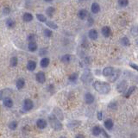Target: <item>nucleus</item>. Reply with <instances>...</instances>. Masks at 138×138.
Segmentation results:
<instances>
[{
	"mask_svg": "<svg viewBox=\"0 0 138 138\" xmlns=\"http://www.w3.org/2000/svg\"><path fill=\"white\" fill-rule=\"evenodd\" d=\"M94 100H95V97L92 93H90V92L85 93V103H86L87 104H93Z\"/></svg>",
	"mask_w": 138,
	"mask_h": 138,
	"instance_id": "7",
	"label": "nucleus"
},
{
	"mask_svg": "<svg viewBox=\"0 0 138 138\" xmlns=\"http://www.w3.org/2000/svg\"><path fill=\"white\" fill-rule=\"evenodd\" d=\"M23 20L24 21V22L26 23H29V22H31V21L33 20V16H32V14L31 13H24L23 14Z\"/></svg>",
	"mask_w": 138,
	"mask_h": 138,
	"instance_id": "21",
	"label": "nucleus"
},
{
	"mask_svg": "<svg viewBox=\"0 0 138 138\" xmlns=\"http://www.w3.org/2000/svg\"><path fill=\"white\" fill-rule=\"evenodd\" d=\"M3 103H4V105L7 107V108H11V107L13 106V100L9 97H5L3 100Z\"/></svg>",
	"mask_w": 138,
	"mask_h": 138,
	"instance_id": "13",
	"label": "nucleus"
},
{
	"mask_svg": "<svg viewBox=\"0 0 138 138\" xmlns=\"http://www.w3.org/2000/svg\"><path fill=\"white\" fill-rule=\"evenodd\" d=\"M47 123L45 119L40 118V119H38L36 121V126H37L38 129H40V130H44L45 128L47 127Z\"/></svg>",
	"mask_w": 138,
	"mask_h": 138,
	"instance_id": "6",
	"label": "nucleus"
},
{
	"mask_svg": "<svg viewBox=\"0 0 138 138\" xmlns=\"http://www.w3.org/2000/svg\"><path fill=\"white\" fill-rule=\"evenodd\" d=\"M119 74H120V70L118 71V73H116V72H114V73H113V74L111 75V76H112V78H111V82H114V81H115L116 78H118V76H119Z\"/></svg>",
	"mask_w": 138,
	"mask_h": 138,
	"instance_id": "37",
	"label": "nucleus"
},
{
	"mask_svg": "<svg viewBox=\"0 0 138 138\" xmlns=\"http://www.w3.org/2000/svg\"><path fill=\"white\" fill-rule=\"evenodd\" d=\"M45 2H47V3H49V2H52L53 0H44Z\"/></svg>",
	"mask_w": 138,
	"mask_h": 138,
	"instance_id": "48",
	"label": "nucleus"
},
{
	"mask_svg": "<svg viewBox=\"0 0 138 138\" xmlns=\"http://www.w3.org/2000/svg\"><path fill=\"white\" fill-rule=\"evenodd\" d=\"M75 138H85V135H83V134H78L75 136Z\"/></svg>",
	"mask_w": 138,
	"mask_h": 138,
	"instance_id": "47",
	"label": "nucleus"
},
{
	"mask_svg": "<svg viewBox=\"0 0 138 138\" xmlns=\"http://www.w3.org/2000/svg\"><path fill=\"white\" fill-rule=\"evenodd\" d=\"M24 85H25V80H23V78H18V80H16V88H17L18 90L23 89V88L24 87Z\"/></svg>",
	"mask_w": 138,
	"mask_h": 138,
	"instance_id": "15",
	"label": "nucleus"
},
{
	"mask_svg": "<svg viewBox=\"0 0 138 138\" xmlns=\"http://www.w3.org/2000/svg\"><path fill=\"white\" fill-rule=\"evenodd\" d=\"M49 62H50V60L47 57H43L41 60V61H40V65H41L42 67L45 68L49 65Z\"/></svg>",
	"mask_w": 138,
	"mask_h": 138,
	"instance_id": "18",
	"label": "nucleus"
},
{
	"mask_svg": "<svg viewBox=\"0 0 138 138\" xmlns=\"http://www.w3.org/2000/svg\"><path fill=\"white\" fill-rule=\"evenodd\" d=\"M35 80L38 83H41V84H43L46 81V76H45V73L43 72H38L35 75Z\"/></svg>",
	"mask_w": 138,
	"mask_h": 138,
	"instance_id": "4",
	"label": "nucleus"
},
{
	"mask_svg": "<svg viewBox=\"0 0 138 138\" xmlns=\"http://www.w3.org/2000/svg\"><path fill=\"white\" fill-rule=\"evenodd\" d=\"M11 94V90L9 89H4L1 92V99L4 100L5 97H8Z\"/></svg>",
	"mask_w": 138,
	"mask_h": 138,
	"instance_id": "23",
	"label": "nucleus"
},
{
	"mask_svg": "<svg viewBox=\"0 0 138 138\" xmlns=\"http://www.w3.org/2000/svg\"><path fill=\"white\" fill-rule=\"evenodd\" d=\"M92 86L96 91L100 94H108L111 92V85L107 82H102L96 80L92 83Z\"/></svg>",
	"mask_w": 138,
	"mask_h": 138,
	"instance_id": "1",
	"label": "nucleus"
},
{
	"mask_svg": "<svg viewBox=\"0 0 138 138\" xmlns=\"http://www.w3.org/2000/svg\"><path fill=\"white\" fill-rule=\"evenodd\" d=\"M37 44L35 42H28V50H29L30 52H35L37 50Z\"/></svg>",
	"mask_w": 138,
	"mask_h": 138,
	"instance_id": "22",
	"label": "nucleus"
},
{
	"mask_svg": "<svg viewBox=\"0 0 138 138\" xmlns=\"http://www.w3.org/2000/svg\"><path fill=\"white\" fill-rule=\"evenodd\" d=\"M46 24L47 27L52 28V29H57V28H58V25H57L56 23H54V22H51V21H47Z\"/></svg>",
	"mask_w": 138,
	"mask_h": 138,
	"instance_id": "29",
	"label": "nucleus"
},
{
	"mask_svg": "<svg viewBox=\"0 0 138 138\" xmlns=\"http://www.w3.org/2000/svg\"><path fill=\"white\" fill-rule=\"evenodd\" d=\"M28 41L29 42H35V35H33V34H30V35L28 36Z\"/></svg>",
	"mask_w": 138,
	"mask_h": 138,
	"instance_id": "38",
	"label": "nucleus"
},
{
	"mask_svg": "<svg viewBox=\"0 0 138 138\" xmlns=\"http://www.w3.org/2000/svg\"><path fill=\"white\" fill-rule=\"evenodd\" d=\"M54 85H48V87H47V90H48L49 92H51L52 90H54Z\"/></svg>",
	"mask_w": 138,
	"mask_h": 138,
	"instance_id": "46",
	"label": "nucleus"
},
{
	"mask_svg": "<svg viewBox=\"0 0 138 138\" xmlns=\"http://www.w3.org/2000/svg\"><path fill=\"white\" fill-rule=\"evenodd\" d=\"M130 66H131L133 69H135V70L138 71V66H137V65H135V64H134V63H130Z\"/></svg>",
	"mask_w": 138,
	"mask_h": 138,
	"instance_id": "45",
	"label": "nucleus"
},
{
	"mask_svg": "<svg viewBox=\"0 0 138 138\" xmlns=\"http://www.w3.org/2000/svg\"><path fill=\"white\" fill-rule=\"evenodd\" d=\"M80 2H83V1H86V0H80Z\"/></svg>",
	"mask_w": 138,
	"mask_h": 138,
	"instance_id": "50",
	"label": "nucleus"
},
{
	"mask_svg": "<svg viewBox=\"0 0 138 138\" xmlns=\"http://www.w3.org/2000/svg\"><path fill=\"white\" fill-rule=\"evenodd\" d=\"M88 36H89L90 39L92 40H96L97 36H98V34H97V31L96 29H91L89 32H88Z\"/></svg>",
	"mask_w": 138,
	"mask_h": 138,
	"instance_id": "16",
	"label": "nucleus"
},
{
	"mask_svg": "<svg viewBox=\"0 0 138 138\" xmlns=\"http://www.w3.org/2000/svg\"><path fill=\"white\" fill-rule=\"evenodd\" d=\"M36 68V62L34 61H28L27 63V69L30 72L34 71L35 69Z\"/></svg>",
	"mask_w": 138,
	"mask_h": 138,
	"instance_id": "14",
	"label": "nucleus"
},
{
	"mask_svg": "<svg viewBox=\"0 0 138 138\" xmlns=\"http://www.w3.org/2000/svg\"><path fill=\"white\" fill-rule=\"evenodd\" d=\"M36 17L38 19V21H40L41 23H45L47 22V18L46 16L44 15H42V14H37L36 15Z\"/></svg>",
	"mask_w": 138,
	"mask_h": 138,
	"instance_id": "34",
	"label": "nucleus"
},
{
	"mask_svg": "<svg viewBox=\"0 0 138 138\" xmlns=\"http://www.w3.org/2000/svg\"><path fill=\"white\" fill-rule=\"evenodd\" d=\"M135 89H136V87L135 86H130L129 89H128V91L126 92V93H125V97H130V95H131L133 92H134L135 91Z\"/></svg>",
	"mask_w": 138,
	"mask_h": 138,
	"instance_id": "26",
	"label": "nucleus"
},
{
	"mask_svg": "<svg viewBox=\"0 0 138 138\" xmlns=\"http://www.w3.org/2000/svg\"><path fill=\"white\" fill-rule=\"evenodd\" d=\"M113 73H114V69L111 66H107V67L104 68L103 72H102L103 75L105 76V77H111L113 74Z\"/></svg>",
	"mask_w": 138,
	"mask_h": 138,
	"instance_id": "9",
	"label": "nucleus"
},
{
	"mask_svg": "<svg viewBox=\"0 0 138 138\" xmlns=\"http://www.w3.org/2000/svg\"><path fill=\"white\" fill-rule=\"evenodd\" d=\"M54 11H55V9L54 8V7H48V8L47 9L46 11V14L47 16H49V17H52L54 13Z\"/></svg>",
	"mask_w": 138,
	"mask_h": 138,
	"instance_id": "28",
	"label": "nucleus"
},
{
	"mask_svg": "<svg viewBox=\"0 0 138 138\" xmlns=\"http://www.w3.org/2000/svg\"><path fill=\"white\" fill-rule=\"evenodd\" d=\"M60 138H66V137H65V136H63V135H61V136Z\"/></svg>",
	"mask_w": 138,
	"mask_h": 138,
	"instance_id": "49",
	"label": "nucleus"
},
{
	"mask_svg": "<svg viewBox=\"0 0 138 138\" xmlns=\"http://www.w3.org/2000/svg\"><path fill=\"white\" fill-rule=\"evenodd\" d=\"M47 50L46 48H42V49H41L40 50V52H39V54L41 56H45L47 54Z\"/></svg>",
	"mask_w": 138,
	"mask_h": 138,
	"instance_id": "39",
	"label": "nucleus"
},
{
	"mask_svg": "<svg viewBox=\"0 0 138 138\" xmlns=\"http://www.w3.org/2000/svg\"><path fill=\"white\" fill-rule=\"evenodd\" d=\"M102 35H104V37H110V35L111 34V29L110 27H108V26H104V27L102 28Z\"/></svg>",
	"mask_w": 138,
	"mask_h": 138,
	"instance_id": "11",
	"label": "nucleus"
},
{
	"mask_svg": "<svg viewBox=\"0 0 138 138\" xmlns=\"http://www.w3.org/2000/svg\"><path fill=\"white\" fill-rule=\"evenodd\" d=\"M116 105H117V104H116V102H111V104H109V105H108V107H109V109H116Z\"/></svg>",
	"mask_w": 138,
	"mask_h": 138,
	"instance_id": "40",
	"label": "nucleus"
},
{
	"mask_svg": "<svg viewBox=\"0 0 138 138\" xmlns=\"http://www.w3.org/2000/svg\"><path fill=\"white\" fill-rule=\"evenodd\" d=\"M80 125V121H72L70 123H68L67 124V127L71 128V129H74V128L78 127V126Z\"/></svg>",
	"mask_w": 138,
	"mask_h": 138,
	"instance_id": "25",
	"label": "nucleus"
},
{
	"mask_svg": "<svg viewBox=\"0 0 138 138\" xmlns=\"http://www.w3.org/2000/svg\"><path fill=\"white\" fill-rule=\"evenodd\" d=\"M17 126H18V123H17V122H16V121H11V122L9 123L8 127H9V130H15L16 128H17Z\"/></svg>",
	"mask_w": 138,
	"mask_h": 138,
	"instance_id": "27",
	"label": "nucleus"
},
{
	"mask_svg": "<svg viewBox=\"0 0 138 138\" xmlns=\"http://www.w3.org/2000/svg\"><path fill=\"white\" fill-rule=\"evenodd\" d=\"M93 22H94L93 18H92L91 16H88V23H89V25L93 24Z\"/></svg>",
	"mask_w": 138,
	"mask_h": 138,
	"instance_id": "43",
	"label": "nucleus"
},
{
	"mask_svg": "<svg viewBox=\"0 0 138 138\" xmlns=\"http://www.w3.org/2000/svg\"><path fill=\"white\" fill-rule=\"evenodd\" d=\"M121 43H122L123 46H130V42L129 38L126 37V36H123L122 39H121Z\"/></svg>",
	"mask_w": 138,
	"mask_h": 138,
	"instance_id": "32",
	"label": "nucleus"
},
{
	"mask_svg": "<svg viewBox=\"0 0 138 138\" xmlns=\"http://www.w3.org/2000/svg\"><path fill=\"white\" fill-rule=\"evenodd\" d=\"M9 12H11V9H9V7H5V8H4V15H8Z\"/></svg>",
	"mask_w": 138,
	"mask_h": 138,
	"instance_id": "42",
	"label": "nucleus"
},
{
	"mask_svg": "<svg viewBox=\"0 0 138 138\" xmlns=\"http://www.w3.org/2000/svg\"><path fill=\"white\" fill-rule=\"evenodd\" d=\"M33 107H34V103L31 99L29 98H27L25 99L24 102H23V109L26 111H28L30 110H32Z\"/></svg>",
	"mask_w": 138,
	"mask_h": 138,
	"instance_id": "3",
	"label": "nucleus"
},
{
	"mask_svg": "<svg viewBox=\"0 0 138 138\" xmlns=\"http://www.w3.org/2000/svg\"><path fill=\"white\" fill-rule=\"evenodd\" d=\"M97 119L101 121L103 119V112H102V111H98V112L97 113Z\"/></svg>",
	"mask_w": 138,
	"mask_h": 138,
	"instance_id": "41",
	"label": "nucleus"
},
{
	"mask_svg": "<svg viewBox=\"0 0 138 138\" xmlns=\"http://www.w3.org/2000/svg\"><path fill=\"white\" fill-rule=\"evenodd\" d=\"M127 81H125V80H123V81H121L119 84L117 85V87H116V89H117V92H120V93H123V92L126 91V89H127Z\"/></svg>",
	"mask_w": 138,
	"mask_h": 138,
	"instance_id": "5",
	"label": "nucleus"
},
{
	"mask_svg": "<svg viewBox=\"0 0 138 138\" xmlns=\"http://www.w3.org/2000/svg\"><path fill=\"white\" fill-rule=\"evenodd\" d=\"M77 78H78V73H72V74L69 75V77H68L69 81H71V82H75L76 80H77Z\"/></svg>",
	"mask_w": 138,
	"mask_h": 138,
	"instance_id": "30",
	"label": "nucleus"
},
{
	"mask_svg": "<svg viewBox=\"0 0 138 138\" xmlns=\"http://www.w3.org/2000/svg\"><path fill=\"white\" fill-rule=\"evenodd\" d=\"M104 125L106 130H112V128L114 127V123L111 119H106L104 122Z\"/></svg>",
	"mask_w": 138,
	"mask_h": 138,
	"instance_id": "12",
	"label": "nucleus"
},
{
	"mask_svg": "<svg viewBox=\"0 0 138 138\" xmlns=\"http://www.w3.org/2000/svg\"><path fill=\"white\" fill-rule=\"evenodd\" d=\"M78 16L80 19H81V20H84L88 16V12L86 9H80V11H78Z\"/></svg>",
	"mask_w": 138,
	"mask_h": 138,
	"instance_id": "17",
	"label": "nucleus"
},
{
	"mask_svg": "<svg viewBox=\"0 0 138 138\" xmlns=\"http://www.w3.org/2000/svg\"><path fill=\"white\" fill-rule=\"evenodd\" d=\"M54 115L56 116L57 118H58L59 120H61V121H62L64 119V116H63V112L61 111V109H59V108H55V109H54Z\"/></svg>",
	"mask_w": 138,
	"mask_h": 138,
	"instance_id": "10",
	"label": "nucleus"
},
{
	"mask_svg": "<svg viewBox=\"0 0 138 138\" xmlns=\"http://www.w3.org/2000/svg\"><path fill=\"white\" fill-rule=\"evenodd\" d=\"M102 134H103V135H104V136L105 137V138H111V136H110V135H109L108 134H107V132H106L104 129H102Z\"/></svg>",
	"mask_w": 138,
	"mask_h": 138,
	"instance_id": "44",
	"label": "nucleus"
},
{
	"mask_svg": "<svg viewBox=\"0 0 138 138\" xmlns=\"http://www.w3.org/2000/svg\"><path fill=\"white\" fill-rule=\"evenodd\" d=\"M92 135H95V136H98L99 135L102 133V129L99 126H94L93 128H92Z\"/></svg>",
	"mask_w": 138,
	"mask_h": 138,
	"instance_id": "19",
	"label": "nucleus"
},
{
	"mask_svg": "<svg viewBox=\"0 0 138 138\" xmlns=\"http://www.w3.org/2000/svg\"><path fill=\"white\" fill-rule=\"evenodd\" d=\"M70 61H71L70 54H65V55H63L61 57V61H62L63 63H68V62H70Z\"/></svg>",
	"mask_w": 138,
	"mask_h": 138,
	"instance_id": "31",
	"label": "nucleus"
},
{
	"mask_svg": "<svg viewBox=\"0 0 138 138\" xmlns=\"http://www.w3.org/2000/svg\"><path fill=\"white\" fill-rule=\"evenodd\" d=\"M91 11L92 12L93 14H97L99 12V11H100V6H99V4L97 3H93L92 4V7H91Z\"/></svg>",
	"mask_w": 138,
	"mask_h": 138,
	"instance_id": "20",
	"label": "nucleus"
},
{
	"mask_svg": "<svg viewBox=\"0 0 138 138\" xmlns=\"http://www.w3.org/2000/svg\"><path fill=\"white\" fill-rule=\"evenodd\" d=\"M17 63H18V60L16 56L12 57V58L11 59V61H9V64H11V66H13V67L17 66Z\"/></svg>",
	"mask_w": 138,
	"mask_h": 138,
	"instance_id": "33",
	"label": "nucleus"
},
{
	"mask_svg": "<svg viewBox=\"0 0 138 138\" xmlns=\"http://www.w3.org/2000/svg\"><path fill=\"white\" fill-rule=\"evenodd\" d=\"M5 23H6V26L9 28H13L14 27H15V25H16L15 21H14L13 19H11V18H8V19H7Z\"/></svg>",
	"mask_w": 138,
	"mask_h": 138,
	"instance_id": "24",
	"label": "nucleus"
},
{
	"mask_svg": "<svg viewBox=\"0 0 138 138\" xmlns=\"http://www.w3.org/2000/svg\"><path fill=\"white\" fill-rule=\"evenodd\" d=\"M92 78V76L91 74V73H90L89 71H85V72L83 73V75L81 77V80L83 82L87 83V82H89Z\"/></svg>",
	"mask_w": 138,
	"mask_h": 138,
	"instance_id": "8",
	"label": "nucleus"
},
{
	"mask_svg": "<svg viewBox=\"0 0 138 138\" xmlns=\"http://www.w3.org/2000/svg\"><path fill=\"white\" fill-rule=\"evenodd\" d=\"M43 34L46 37H51L53 35V32H52L51 29H48V28H45L44 31H43Z\"/></svg>",
	"mask_w": 138,
	"mask_h": 138,
	"instance_id": "35",
	"label": "nucleus"
},
{
	"mask_svg": "<svg viewBox=\"0 0 138 138\" xmlns=\"http://www.w3.org/2000/svg\"><path fill=\"white\" fill-rule=\"evenodd\" d=\"M118 4L121 7H125L129 4V0H118Z\"/></svg>",
	"mask_w": 138,
	"mask_h": 138,
	"instance_id": "36",
	"label": "nucleus"
},
{
	"mask_svg": "<svg viewBox=\"0 0 138 138\" xmlns=\"http://www.w3.org/2000/svg\"><path fill=\"white\" fill-rule=\"evenodd\" d=\"M48 122L52 129L55 130H61L63 127L62 123H61V120H59L54 115H50L48 116Z\"/></svg>",
	"mask_w": 138,
	"mask_h": 138,
	"instance_id": "2",
	"label": "nucleus"
}]
</instances>
